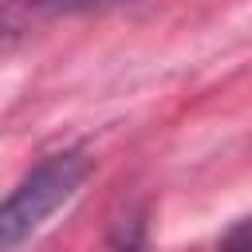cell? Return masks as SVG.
Segmentation results:
<instances>
[{
    "instance_id": "cell-1",
    "label": "cell",
    "mask_w": 252,
    "mask_h": 252,
    "mask_svg": "<svg viewBox=\"0 0 252 252\" xmlns=\"http://www.w3.org/2000/svg\"><path fill=\"white\" fill-rule=\"evenodd\" d=\"M91 158L83 150H59L47 154L39 165H32L16 189L0 201V252L24 244L32 232H39L91 177Z\"/></svg>"
},
{
    "instance_id": "cell-2",
    "label": "cell",
    "mask_w": 252,
    "mask_h": 252,
    "mask_svg": "<svg viewBox=\"0 0 252 252\" xmlns=\"http://www.w3.org/2000/svg\"><path fill=\"white\" fill-rule=\"evenodd\" d=\"M217 252H252V244H248V220H236V224L220 236Z\"/></svg>"
}]
</instances>
